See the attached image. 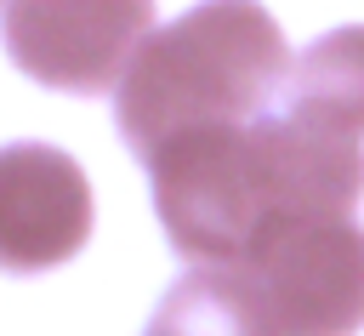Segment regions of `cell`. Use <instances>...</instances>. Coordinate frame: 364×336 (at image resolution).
Wrapping results in <instances>:
<instances>
[{"label": "cell", "instance_id": "cell-1", "mask_svg": "<svg viewBox=\"0 0 364 336\" xmlns=\"http://www.w3.org/2000/svg\"><path fill=\"white\" fill-rule=\"evenodd\" d=\"M148 165L176 251L205 262H233L301 216H347L364 194L358 137L296 120L279 103L256 120L176 131Z\"/></svg>", "mask_w": 364, "mask_h": 336}, {"label": "cell", "instance_id": "cell-2", "mask_svg": "<svg viewBox=\"0 0 364 336\" xmlns=\"http://www.w3.org/2000/svg\"><path fill=\"white\" fill-rule=\"evenodd\" d=\"M284 74V34L256 0H205L136 46L119 80V131L148 159L176 131L267 114Z\"/></svg>", "mask_w": 364, "mask_h": 336}, {"label": "cell", "instance_id": "cell-3", "mask_svg": "<svg viewBox=\"0 0 364 336\" xmlns=\"http://www.w3.org/2000/svg\"><path fill=\"white\" fill-rule=\"evenodd\" d=\"M11 63L57 91H114L154 34V0H6Z\"/></svg>", "mask_w": 364, "mask_h": 336}, {"label": "cell", "instance_id": "cell-4", "mask_svg": "<svg viewBox=\"0 0 364 336\" xmlns=\"http://www.w3.org/2000/svg\"><path fill=\"white\" fill-rule=\"evenodd\" d=\"M91 233V188L63 148H0V268H51Z\"/></svg>", "mask_w": 364, "mask_h": 336}, {"label": "cell", "instance_id": "cell-5", "mask_svg": "<svg viewBox=\"0 0 364 336\" xmlns=\"http://www.w3.org/2000/svg\"><path fill=\"white\" fill-rule=\"evenodd\" d=\"M279 108L341 137H364V28H336L290 57Z\"/></svg>", "mask_w": 364, "mask_h": 336}, {"label": "cell", "instance_id": "cell-6", "mask_svg": "<svg viewBox=\"0 0 364 336\" xmlns=\"http://www.w3.org/2000/svg\"><path fill=\"white\" fill-rule=\"evenodd\" d=\"M0 6H6V0H0Z\"/></svg>", "mask_w": 364, "mask_h": 336}]
</instances>
